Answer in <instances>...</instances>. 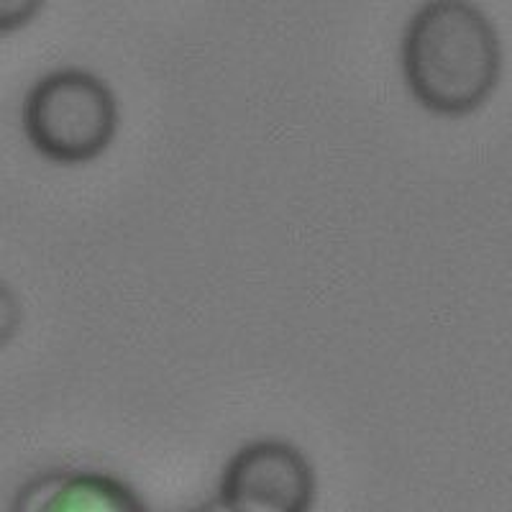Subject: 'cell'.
Returning <instances> with one entry per match:
<instances>
[{"label": "cell", "mask_w": 512, "mask_h": 512, "mask_svg": "<svg viewBox=\"0 0 512 512\" xmlns=\"http://www.w3.org/2000/svg\"><path fill=\"white\" fill-rule=\"evenodd\" d=\"M16 510H144L134 489L105 474L62 472L26 484Z\"/></svg>", "instance_id": "277c9868"}, {"label": "cell", "mask_w": 512, "mask_h": 512, "mask_svg": "<svg viewBox=\"0 0 512 512\" xmlns=\"http://www.w3.org/2000/svg\"><path fill=\"white\" fill-rule=\"evenodd\" d=\"M47 0H0V36L26 29Z\"/></svg>", "instance_id": "5b68a950"}, {"label": "cell", "mask_w": 512, "mask_h": 512, "mask_svg": "<svg viewBox=\"0 0 512 512\" xmlns=\"http://www.w3.org/2000/svg\"><path fill=\"white\" fill-rule=\"evenodd\" d=\"M313 500V466L300 448L280 438L241 446L218 484V505L231 512H305Z\"/></svg>", "instance_id": "3957f363"}, {"label": "cell", "mask_w": 512, "mask_h": 512, "mask_svg": "<svg viewBox=\"0 0 512 512\" xmlns=\"http://www.w3.org/2000/svg\"><path fill=\"white\" fill-rule=\"evenodd\" d=\"M502 72L495 24L472 0H425L402 36V75L413 98L441 118L472 116Z\"/></svg>", "instance_id": "6da1fadb"}, {"label": "cell", "mask_w": 512, "mask_h": 512, "mask_svg": "<svg viewBox=\"0 0 512 512\" xmlns=\"http://www.w3.org/2000/svg\"><path fill=\"white\" fill-rule=\"evenodd\" d=\"M21 323H24V305L6 282H0V349L16 338Z\"/></svg>", "instance_id": "8992f818"}, {"label": "cell", "mask_w": 512, "mask_h": 512, "mask_svg": "<svg viewBox=\"0 0 512 512\" xmlns=\"http://www.w3.org/2000/svg\"><path fill=\"white\" fill-rule=\"evenodd\" d=\"M21 126L34 152L54 164H88L108 152L118 131V103L108 82L80 67L41 77L29 90Z\"/></svg>", "instance_id": "7a4b0ae2"}]
</instances>
